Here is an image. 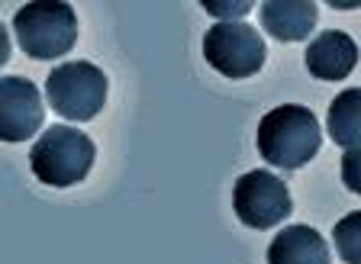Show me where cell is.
Listing matches in <instances>:
<instances>
[{
  "instance_id": "2",
  "label": "cell",
  "mask_w": 361,
  "mask_h": 264,
  "mask_svg": "<svg viewBox=\"0 0 361 264\" xmlns=\"http://www.w3.org/2000/svg\"><path fill=\"white\" fill-rule=\"evenodd\" d=\"M13 32L20 49L30 58H61L78 42V16L71 10V4H65V0L23 4L13 16Z\"/></svg>"
},
{
  "instance_id": "7",
  "label": "cell",
  "mask_w": 361,
  "mask_h": 264,
  "mask_svg": "<svg viewBox=\"0 0 361 264\" xmlns=\"http://www.w3.org/2000/svg\"><path fill=\"white\" fill-rule=\"evenodd\" d=\"M42 100L36 84L26 77H0V139L4 142H26L42 126Z\"/></svg>"
},
{
  "instance_id": "12",
  "label": "cell",
  "mask_w": 361,
  "mask_h": 264,
  "mask_svg": "<svg viewBox=\"0 0 361 264\" xmlns=\"http://www.w3.org/2000/svg\"><path fill=\"white\" fill-rule=\"evenodd\" d=\"M332 241H336V251L345 264H361V210L338 219L332 229Z\"/></svg>"
},
{
  "instance_id": "4",
  "label": "cell",
  "mask_w": 361,
  "mask_h": 264,
  "mask_svg": "<svg viewBox=\"0 0 361 264\" xmlns=\"http://www.w3.org/2000/svg\"><path fill=\"white\" fill-rule=\"evenodd\" d=\"M106 75L90 61H65L45 77V100L65 120L87 122L106 103Z\"/></svg>"
},
{
  "instance_id": "5",
  "label": "cell",
  "mask_w": 361,
  "mask_h": 264,
  "mask_svg": "<svg viewBox=\"0 0 361 264\" xmlns=\"http://www.w3.org/2000/svg\"><path fill=\"white\" fill-rule=\"evenodd\" d=\"M203 55L219 75L239 81V77L258 75L268 52H264V39L258 36V30H252L242 20H233V23H216L213 30H207Z\"/></svg>"
},
{
  "instance_id": "11",
  "label": "cell",
  "mask_w": 361,
  "mask_h": 264,
  "mask_svg": "<svg viewBox=\"0 0 361 264\" xmlns=\"http://www.w3.org/2000/svg\"><path fill=\"white\" fill-rule=\"evenodd\" d=\"M326 129L336 145L358 149L361 145V87H348L329 103Z\"/></svg>"
},
{
  "instance_id": "6",
  "label": "cell",
  "mask_w": 361,
  "mask_h": 264,
  "mask_svg": "<svg viewBox=\"0 0 361 264\" xmlns=\"http://www.w3.org/2000/svg\"><path fill=\"white\" fill-rule=\"evenodd\" d=\"M233 206L242 226L248 229H271L284 216H290V190L271 171H248L233 187Z\"/></svg>"
},
{
  "instance_id": "13",
  "label": "cell",
  "mask_w": 361,
  "mask_h": 264,
  "mask_svg": "<svg viewBox=\"0 0 361 264\" xmlns=\"http://www.w3.org/2000/svg\"><path fill=\"white\" fill-rule=\"evenodd\" d=\"M342 181H345V187L352 190V194H361V145L358 149H345V155H342Z\"/></svg>"
},
{
  "instance_id": "14",
  "label": "cell",
  "mask_w": 361,
  "mask_h": 264,
  "mask_svg": "<svg viewBox=\"0 0 361 264\" xmlns=\"http://www.w3.org/2000/svg\"><path fill=\"white\" fill-rule=\"evenodd\" d=\"M200 7L213 16H223V23H233V20H239V16H245L248 10H252V4H248V0H235V4H226V0H203Z\"/></svg>"
},
{
  "instance_id": "3",
  "label": "cell",
  "mask_w": 361,
  "mask_h": 264,
  "mask_svg": "<svg viewBox=\"0 0 361 264\" xmlns=\"http://www.w3.org/2000/svg\"><path fill=\"white\" fill-rule=\"evenodd\" d=\"M94 142L75 126H52L32 142L30 168L49 187H75L94 165Z\"/></svg>"
},
{
  "instance_id": "1",
  "label": "cell",
  "mask_w": 361,
  "mask_h": 264,
  "mask_svg": "<svg viewBox=\"0 0 361 264\" xmlns=\"http://www.w3.org/2000/svg\"><path fill=\"white\" fill-rule=\"evenodd\" d=\"M255 142L268 165L284 168V171H297V168H303L319 151L323 132H319V122H316V116L310 113L307 106L284 103L262 116Z\"/></svg>"
},
{
  "instance_id": "9",
  "label": "cell",
  "mask_w": 361,
  "mask_h": 264,
  "mask_svg": "<svg viewBox=\"0 0 361 264\" xmlns=\"http://www.w3.org/2000/svg\"><path fill=\"white\" fill-rule=\"evenodd\" d=\"M268 264H329V245L316 229L287 226L271 239Z\"/></svg>"
},
{
  "instance_id": "10",
  "label": "cell",
  "mask_w": 361,
  "mask_h": 264,
  "mask_svg": "<svg viewBox=\"0 0 361 264\" xmlns=\"http://www.w3.org/2000/svg\"><path fill=\"white\" fill-rule=\"evenodd\" d=\"M316 4L310 0H268L262 4V23L281 42L307 39L316 26Z\"/></svg>"
},
{
  "instance_id": "8",
  "label": "cell",
  "mask_w": 361,
  "mask_h": 264,
  "mask_svg": "<svg viewBox=\"0 0 361 264\" xmlns=\"http://www.w3.org/2000/svg\"><path fill=\"white\" fill-rule=\"evenodd\" d=\"M307 71L319 81H345L358 65V46L355 39L342 30H326L310 39L307 46Z\"/></svg>"
}]
</instances>
